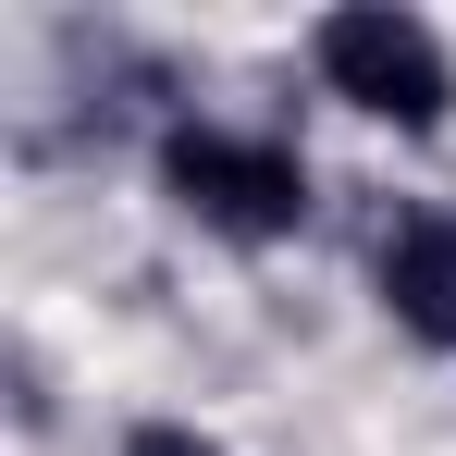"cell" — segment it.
I'll return each mask as SVG.
<instances>
[{
  "instance_id": "obj_1",
  "label": "cell",
  "mask_w": 456,
  "mask_h": 456,
  "mask_svg": "<svg viewBox=\"0 0 456 456\" xmlns=\"http://www.w3.org/2000/svg\"><path fill=\"white\" fill-rule=\"evenodd\" d=\"M149 173H160V198L198 234H223V247H284L308 223V160L284 136H259V124H160Z\"/></svg>"
},
{
  "instance_id": "obj_2",
  "label": "cell",
  "mask_w": 456,
  "mask_h": 456,
  "mask_svg": "<svg viewBox=\"0 0 456 456\" xmlns=\"http://www.w3.org/2000/svg\"><path fill=\"white\" fill-rule=\"evenodd\" d=\"M308 62H321V86H333L346 111H370L395 136H444V111H456V50L419 12H395V0L321 12V25H308Z\"/></svg>"
},
{
  "instance_id": "obj_3",
  "label": "cell",
  "mask_w": 456,
  "mask_h": 456,
  "mask_svg": "<svg viewBox=\"0 0 456 456\" xmlns=\"http://www.w3.org/2000/svg\"><path fill=\"white\" fill-rule=\"evenodd\" d=\"M370 297H382V321H395L407 346L456 358V210H432V198L382 210V234H370Z\"/></svg>"
},
{
  "instance_id": "obj_4",
  "label": "cell",
  "mask_w": 456,
  "mask_h": 456,
  "mask_svg": "<svg viewBox=\"0 0 456 456\" xmlns=\"http://www.w3.org/2000/svg\"><path fill=\"white\" fill-rule=\"evenodd\" d=\"M111 456H223V444H210L198 419H136V432H124Z\"/></svg>"
}]
</instances>
